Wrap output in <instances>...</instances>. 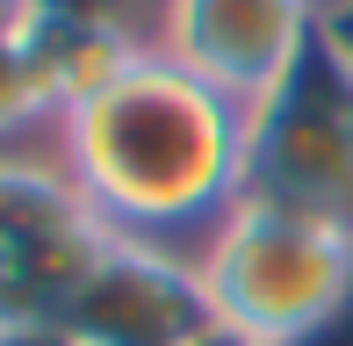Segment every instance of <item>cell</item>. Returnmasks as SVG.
<instances>
[{"label": "cell", "instance_id": "277c9868", "mask_svg": "<svg viewBox=\"0 0 353 346\" xmlns=\"http://www.w3.org/2000/svg\"><path fill=\"white\" fill-rule=\"evenodd\" d=\"M108 238L116 231L94 216L58 152H0V325L65 318Z\"/></svg>", "mask_w": 353, "mask_h": 346}, {"label": "cell", "instance_id": "8fae6325", "mask_svg": "<svg viewBox=\"0 0 353 346\" xmlns=\"http://www.w3.org/2000/svg\"><path fill=\"white\" fill-rule=\"evenodd\" d=\"M188 346H252V339H245V332H231V325H202Z\"/></svg>", "mask_w": 353, "mask_h": 346}, {"label": "cell", "instance_id": "30bf717a", "mask_svg": "<svg viewBox=\"0 0 353 346\" xmlns=\"http://www.w3.org/2000/svg\"><path fill=\"white\" fill-rule=\"evenodd\" d=\"M288 346H353V303H346V310H332L317 332H303V339H288Z\"/></svg>", "mask_w": 353, "mask_h": 346}, {"label": "cell", "instance_id": "5bb4252c", "mask_svg": "<svg viewBox=\"0 0 353 346\" xmlns=\"http://www.w3.org/2000/svg\"><path fill=\"white\" fill-rule=\"evenodd\" d=\"M317 8H325V14H332V8H339V0H317Z\"/></svg>", "mask_w": 353, "mask_h": 346}, {"label": "cell", "instance_id": "4fadbf2b", "mask_svg": "<svg viewBox=\"0 0 353 346\" xmlns=\"http://www.w3.org/2000/svg\"><path fill=\"white\" fill-rule=\"evenodd\" d=\"M22 14H37V0H0V22H22Z\"/></svg>", "mask_w": 353, "mask_h": 346}, {"label": "cell", "instance_id": "6da1fadb", "mask_svg": "<svg viewBox=\"0 0 353 346\" xmlns=\"http://www.w3.org/2000/svg\"><path fill=\"white\" fill-rule=\"evenodd\" d=\"M51 152L116 238L166 253H202L245 195V108L159 51H144L108 94L65 108Z\"/></svg>", "mask_w": 353, "mask_h": 346}, {"label": "cell", "instance_id": "8992f818", "mask_svg": "<svg viewBox=\"0 0 353 346\" xmlns=\"http://www.w3.org/2000/svg\"><path fill=\"white\" fill-rule=\"evenodd\" d=\"M65 332L79 346H188L210 318L195 253H166L144 238H108L94 274L65 303Z\"/></svg>", "mask_w": 353, "mask_h": 346}, {"label": "cell", "instance_id": "7c38bea8", "mask_svg": "<svg viewBox=\"0 0 353 346\" xmlns=\"http://www.w3.org/2000/svg\"><path fill=\"white\" fill-rule=\"evenodd\" d=\"M325 22H332V29H339V37H353V0H339V8H332V14H325Z\"/></svg>", "mask_w": 353, "mask_h": 346}, {"label": "cell", "instance_id": "5b68a950", "mask_svg": "<svg viewBox=\"0 0 353 346\" xmlns=\"http://www.w3.org/2000/svg\"><path fill=\"white\" fill-rule=\"evenodd\" d=\"M317 29H325L317 0H159L152 51L195 72L202 87L231 94L238 108H252L288 80Z\"/></svg>", "mask_w": 353, "mask_h": 346}, {"label": "cell", "instance_id": "9c48e42d", "mask_svg": "<svg viewBox=\"0 0 353 346\" xmlns=\"http://www.w3.org/2000/svg\"><path fill=\"white\" fill-rule=\"evenodd\" d=\"M0 346H79L58 318H29V325H0Z\"/></svg>", "mask_w": 353, "mask_h": 346}, {"label": "cell", "instance_id": "52a82bcc", "mask_svg": "<svg viewBox=\"0 0 353 346\" xmlns=\"http://www.w3.org/2000/svg\"><path fill=\"white\" fill-rule=\"evenodd\" d=\"M152 51L144 37L116 22H87V14H58V8H37V58H43V80H51V101L58 116L94 94H108L137 58Z\"/></svg>", "mask_w": 353, "mask_h": 346}, {"label": "cell", "instance_id": "ba28073f", "mask_svg": "<svg viewBox=\"0 0 353 346\" xmlns=\"http://www.w3.org/2000/svg\"><path fill=\"white\" fill-rule=\"evenodd\" d=\"M37 130H58V101L37 58V14L0 22V152H22Z\"/></svg>", "mask_w": 353, "mask_h": 346}, {"label": "cell", "instance_id": "7a4b0ae2", "mask_svg": "<svg viewBox=\"0 0 353 346\" xmlns=\"http://www.w3.org/2000/svg\"><path fill=\"white\" fill-rule=\"evenodd\" d=\"M210 318L252 346H288L353 303V224L238 195L195 253Z\"/></svg>", "mask_w": 353, "mask_h": 346}, {"label": "cell", "instance_id": "3957f363", "mask_svg": "<svg viewBox=\"0 0 353 346\" xmlns=\"http://www.w3.org/2000/svg\"><path fill=\"white\" fill-rule=\"evenodd\" d=\"M245 195L353 224V37L332 22L245 108Z\"/></svg>", "mask_w": 353, "mask_h": 346}]
</instances>
